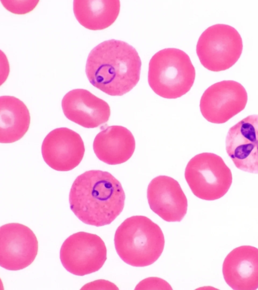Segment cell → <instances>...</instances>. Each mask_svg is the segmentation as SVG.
I'll use <instances>...</instances> for the list:
<instances>
[{
  "mask_svg": "<svg viewBox=\"0 0 258 290\" xmlns=\"http://www.w3.org/2000/svg\"><path fill=\"white\" fill-rule=\"evenodd\" d=\"M125 193L119 181L106 171L92 170L78 176L69 194L70 208L84 223L101 227L122 211Z\"/></svg>",
  "mask_w": 258,
  "mask_h": 290,
  "instance_id": "6da1fadb",
  "label": "cell"
},
{
  "mask_svg": "<svg viewBox=\"0 0 258 290\" xmlns=\"http://www.w3.org/2000/svg\"><path fill=\"white\" fill-rule=\"evenodd\" d=\"M225 144L237 168L258 174V114L248 115L230 127Z\"/></svg>",
  "mask_w": 258,
  "mask_h": 290,
  "instance_id": "30bf717a",
  "label": "cell"
},
{
  "mask_svg": "<svg viewBox=\"0 0 258 290\" xmlns=\"http://www.w3.org/2000/svg\"><path fill=\"white\" fill-rule=\"evenodd\" d=\"M38 243L33 232L19 223H9L0 228V265L12 271L23 269L35 259Z\"/></svg>",
  "mask_w": 258,
  "mask_h": 290,
  "instance_id": "9c48e42d",
  "label": "cell"
},
{
  "mask_svg": "<svg viewBox=\"0 0 258 290\" xmlns=\"http://www.w3.org/2000/svg\"><path fill=\"white\" fill-rule=\"evenodd\" d=\"M1 60H2L3 61V62H4V64H3V63L2 62H1V63L4 66V68L1 67V69H4V71L3 73V74H2L1 75V84L2 85L3 84V82H4L6 79L7 78V77L9 75V63L8 62L7 57H6V56L5 55V54H3V52L1 51Z\"/></svg>",
  "mask_w": 258,
  "mask_h": 290,
  "instance_id": "44dd1931",
  "label": "cell"
},
{
  "mask_svg": "<svg viewBox=\"0 0 258 290\" xmlns=\"http://www.w3.org/2000/svg\"><path fill=\"white\" fill-rule=\"evenodd\" d=\"M64 268L78 276L99 270L107 259V249L102 239L94 234L79 232L69 236L60 250Z\"/></svg>",
  "mask_w": 258,
  "mask_h": 290,
  "instance_id": "52a82bcc",
  "label": "cell"
},
{
  "mask_svg": "<svg viewBox=\"0 0 258 290\" xmlns=\"http://www.w3.org/2000/svg\"><path fill=\"white\" fill-rule=\"evenodd\" d=\"M196 77L195 67L189 56L174 48L156 53L149 63L148 83L159 96L176 99L187 93Z\"/></svg>",
  "mask_w": 258,
  "mask_h": 290,
  "instance_id": "277c9868",
  "label": "cell"
},
{
  "mask_svg": "<svg viewBox=\"0 0 258 290\" xmlns=\"http://www.w3.org/2000/svg\"><path fill=\"white\" fill-rule=\"evenodd\" d=\"M224 278L235 290L258 288V249L243 245L233 249L222 266Z\"/></svg>",
  "mask_w": 258,
  "mask_h": 290,
  "instance_id": "5bb4252c",
  "label": "cell"
},
{
  "mask_svg": "<svg viewBox=\"0 0 258 290\" xmlns=\"http://www.w3.org/2000/svg\"><path fill=\"white\" fill-rule=\"evenodd\" d=\"M247 102V94L243 86L232 80L214 84L203 94L200 111L209 122L222 124L242 111Z\"/></svg>",
  "mask_w": 258,
  "mask_h": 290,
  "instance_id": "ba28073f",
  "label": "cell"
},
{
  "mask_svg": "<svg viewBox=\"0 0 258 290\" xmlns=\"http://www.w3.org/2000/svg\"><path fill=\"white\" fill-rule=\"evenodd\" d=\"M4 8L12 13L24 15L33 10L37 6L38 0H1Z\"/></svg>",
  "mask_w": 258,
  "mask_h": 290,
  "instance_id": "ac0fdd59",
  "label": "cell"
},
{
  "mask_svg": "<svg viewBox=\"0 0 258 290\" xmlns=\"http://www.w3.org/2000/svg\"><path fill=\"white\" fill-rule=\"evenodd\" d=\"M184 176L194 194L206 200L223 197L232 182L230 168L220 156L212 153H201L191 158Z\"/></svg>",
  "mask_w": 258,
  "mask_h": 290,
  "instance_id": "5b68a950",
  "label": "cell"
},
{
  "mask_svg": "<svg viewBox=\"0 0 258 290\" xmlns=\"http://www.w3.org/2000/svg\"><path fill=\"white\" fill-rule=\"evenodd\" d=\"M136 147L132 133L122 126L112 125L95 136L93 148L97 157L110 165L123 163L132 156Z\"/></svg>",
  "mask_w": 258,
  "mask_h": 290,
  "instance_id": "9a60e30c",
  "label": "cell"
},
{
  "mask_svg": "<svg viewBox=\"0 0 258 290\" xmlns=\"http://www.w3.org/2000/svg\"><path fill=\"white\" fill-rule=\"evenodd\" d=\"M242 40L234 27L223 24L208 27L200 36L196 52L201 64L212 71L232 66L242 51Z\"/></svg>",
  "mask_w": 258,
  "mask_h": 290,
  "instance_id": "8992f818",
  "label": "cell"
},
{
  "mask_svg": "<svg viewBox=\"0 0 258 290\" xmlns=\"http://www.w3.org/2000/svg\"><path fill=\"white\" fill-rule=\"evenodd\" d=\"M118 0H74L73 11L78 22L91 30H103L111 26L120 11Z\"/></svg>",
  "mask_w": 258,
  "mask_h": 290,
  "instance_id": "e0dca14e",
  "label": "cell"
},
{
  "mask_svg": "<svg viewBox=\"0 0 258 290\" xmlns=\"http://www.w3.org/2000/svg\"><path fill=\"white\" fill-rule=\"evenodd\" d=\"M147 199L152 210L166 222H180L186 213V196L172 177L161 175L153 178L148 186Z\"/></svg>",
  "mask_w": 258,
  "mask_h": 290,
  "instance_id": "7c38bea8",
  "label": "cell"
},
{
  "mask_svg": "<svg viewBox=\"0 0 258 290\" xmlns=\"http://www.w3.org/2000/svg\"><path fill=\"white\" fill-rule=\"evenodd\" d=\"M61 107L68 119L87 128L107 122L110 115L106 102L83 89L68 92L62 99Z\"/></svg>",
  "mask_w": 258,
  "mask_h": 290,
  "instance_id": "4fadbf2b",
  "label": "cell"
},
{
  "mask_svg": "<svg viewBox=\"0 0 258 290\" xmlns=\"http://www.w3.org/2000/svg\"><path fill=\"white\" fill-rule=\"evenodd\" d=\"M172 289L170 285L158 277H148L139 282L135 289Z\"/></svg>",
  "mask_w": 258,
  "mask_h": 290,
  "instance_id": "d6986e66",
  "label": "cell"
},
{
  "mask_svg": "<svg viewBox=\"0 0 258 290\" xmlns=\"http://www.w3.org/2000/svg\"><path fill=\"white\" fill-rule=\"evenodd\" d=\"M30 115L26 105L14 96L0 97V142L12 143L20 139L28 131Z\"/></svg>",
  "mask_w": 258,
  "mask_h": 290,
  "instance_id": "2e32d148",
  "label": "cell"
},
{
  "mask_svg": "<svg viewBox=\"0 0 258 290\" xmlns=\"http://www.w3.org/2000/svg\"><path fill=\"white\" fill-rule=\"evenodd\" d=\"M85 146L79 134L67 127L54 129L44 138L41 153L44 162L52 169L68 171L82 161Z\"/></svg>",
  "mask_w": 258,
  "mask_h": 290,
  "instance_id": "8fae6325",
  "label": "cell"
},
{
  "mask_svg": "<svg viewBox=\"0 0 258 290\" xmlns=\"http://www.w3.org/2000/svg\"><path fill=\"white\" fill-rule=\"evenodd\" d=\"M114 241L120 258L135 267L154 263L161 256L165 244L159 226L143 215L125 219L116 230Z\"/></svg>",
  "mask_w": 258,
  "mask_h": 290,
  "instance_id": "3957f363",
  "label": "cell"
},
{
  "mask_svg": "<svg viewBox=\"0 0 258 290\" xmlns=\"http://www.w3.org/2000/svg\"><path fill=\"white\" fill-rule=\"evenodd\" d=\"M141 64L135 48L124 41L111 39L90 51L85 72L94 87L107 95L120 96L138 83Z\"/></svg>",
  "mask_w": 258,
  "mask_h": 290,
  "instance_id": "7a4b0ae2",
  "label": "cell"
},
{
  "mask_svg": "<svg viewBox=\"0 0 258 290\" xmlns=\"http://www.w3.org/2000/svg\"><path fill=\"white\" fill-rule=\"evenodd\" d=\"M118 289V287L113 283L105 280L99 279L84 285L81 289Z\"/></svg>",
  "mask_w": 258,
  "mask_h": 290,
  "instance_id": "ffe728a7",
  "label": "cell"
}]
</instances>
